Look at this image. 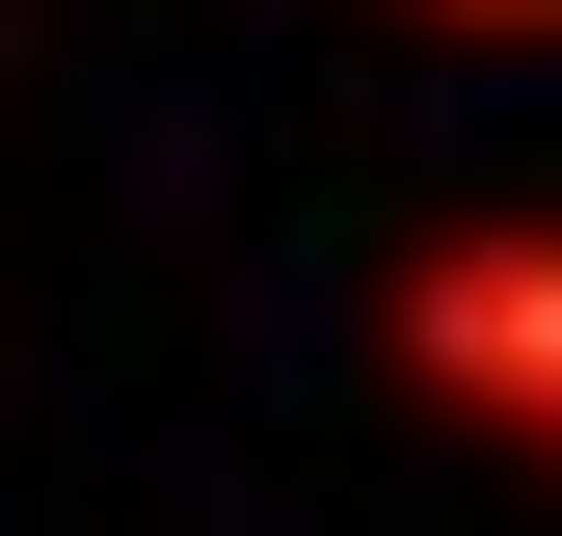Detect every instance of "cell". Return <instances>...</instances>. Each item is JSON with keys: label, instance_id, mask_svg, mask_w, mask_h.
Segmentation results:
<instances>
[{"label": "cell", "instance_id": "1", "mask_svg": "<svg viewBox=\"0 0 562 536\" xmlns=\"http://www.w3.org/2000/svg\"><path fill=\"white\" fill-rule=\"evenodd\" d=\"M375 349L429 376L456 429L562 456V215H456V242H402V268H375Z\"/></svg>", "mask_w": 562, "mask_h": 536}, {"label": "cell", "instance_id": "2", "mask_svg": "<svg viewBox=\"0 0 562 536\" xmlns=\"http://www.w3.org/2000/svg\"><path fill=\"white\" fill-rule=\"evenodd\" d=\"M402 27H562V0H402Z\"/></svg>", "mask_w": 562, "mask_h": 536}]
</instances>
